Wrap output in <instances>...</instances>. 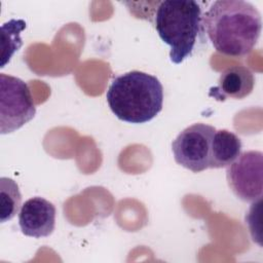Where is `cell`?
<instances>
[{
  "label": "cell",
  "instance_id": "1",
  "mask_svg": "<svg viewBox=\"0 0 263 263\" xmlns=\"http://www.w3.org/2000/svg\"><path fill=\"white\" fill-rule=\"evenodd\" d=\"M206 35L215 49L230 57L249 54L260 37L259 10L242 0H218L202 16Z\"/></svg>",
  "mask_w": 263,
  "mask_h": 263
},
{
  "label": "cell",
  "instance_id": "2",
  "mask_svg": "<svg viewBox=\"0 0 263 263\" xmlns=\"http://www.w3.org/2000/svg\"><path fill=\"white\" fill-rule=\"evenodd\" d=\"M106 99L118 119L129 123H145L162 110L163 87L155 76L130 71L113 79Z\"/></svg>",
  "mask_w": 263,
  "mask_h": 263
},
{
  "label": "cell",
  "instance_id": "3",
  "mask_svg": "<svg viewBox=\"0 0 263 263\" xmlns=\"http://www.w3.org/2000/svg\"><path fill=\"white\" fill-rule=\"evenodd\" d=\"M155 29L171 47L170 59L181 64L192 54L201 27V8L194 0H164L155 11Z\"/></svg>",
  "mask_w": 263,
  "mask_h": 263
},
{
  "label": "cell",
  "instance_id": "4",
  "mask_svg": "<svg viewBox=\"0 0 263 263\" xmlns=\"http://www.w3.org/2000/svg\"><path fill=\"white\" fill-rule=\"evenodd\" d=\"M36 113L31 90L22 79L0 74V133L10 134L27 122Z\"/></svg>",
  "mask_w": 263,
  "mask_h": 263
},
{
  "label": "cell",
  "instance_id": "5",
  "mask_svg": "<svg viewBox=\"0 0 263 263\" xmlns=\"http://www.w3.org/2000/svg\"><path fill=\"white\" fill-rule=\"evenodd\" d=\"M215 132L214 126L200 122L184 128L172 143L175 161L193 173L210 168L211 143Z\"/></svg>",
  "mask_w": 263,
  "mask_h": 263
},
{
  "label": "cell",
  "instance_id": "6",
  "mask_svg": "<svg viewBox=\"0 0 263 263\" xmlns=\"http://www.w3.org/2000/svg\"><path fill=\"white\" fill-rule=\"evenodd\" d=\"M263 154L261 151H246L227 166L228 185L236 197L254 202L262 197Z\"/></svg>",
  "mask_w": 263,
  "mask_h": 263
},
{
  "label": "cell",
  "instance_id": "7",
  "mask_svg": "<svg viewBox=\"0 0 263 263\" xmlns=\"http://www.w3.org/2000/svg\"><path fill=\"white\" fill-rule=\"evenodd\" d=\"M57 210L52 202L35 196L24 202L18 213V224L23 234L34 237L49 236L55 226Z\"/></svg>",
  "mask_w": 263,
  "mask_h": 263
},
{
  "label": "cell",
  "instance_id": "8",
  "mask_svg": "<svg viewBox=\"0 0 263 263\" xmlns=\"http://www.w3.org/2000/svg\"><path fill=\"white\" fill-rule=\"evenodd\" d=\"M255 85L254 74L245 66H232L225 69L218 80V85L210 89V96L218 101L243 99Z\"/></svg>",
  "mask_w": 263,
  "mask_h": 263
},
{
  "label": "cell",
  "instance_id": "9",
  "mask_svg": "<svg viewBox=\"0 0 263 263\" xmlns=\"http://www.w3.org/2000/svg\"><path fill=\"white\" fill-rule=\"evenodd\" d=\"M241 141L228 129L216 130L211 143L210 168H221L232 163L241 153Z\"/></svg>",
  "mask_w": 263,
  "mask_h": 263
},
{
  "label": "cell",
  "instance_id": "10",
  "mask_svg": "<svg viewBox=\"0 0 263 263\" xmlns=\"http://www.w3.org/2000/svg\"><path fill=\"white\" fill-rule=\"evenodd\" d=\"M27 24L24 20L15 18L8 21L1 26V68L10 61L13 53L22 46L21 32L25 30Z\"/></svg>",
  "mask_w": 263,
  "mask_h": 263
},
{
  "label": "cell",
  "instance_id": "11",
  "mask_svg": "<svg viewBox=\"0 0 263 263\" xmlns=\"http://www.w3.org/2000/svg\"><path fill=\"white\" fill-rule=\"evenodd\" d=\"M22 195L17 184L10 178L0 179V221L5 223L11 220L21 208Z\"/></svg>",
  "mask_w": 263,
  "mask_h": 263
}]
</instances>
